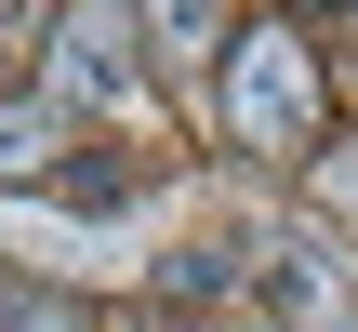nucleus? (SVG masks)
<instances>
[{
	"label": "nucleus",
	"instance_id": "1",
	"mask_svg": "<svg viewBox=\"0 0 358 332\" xmlns=\"http://www.w3.org/2000/svg\"><path fill=\"white\" fill-rule=\"evenodd\" d=\"M226 133L252 160H306L319 146V53L292 27H239L226 40Z\"/></svg>",
	"mask_w": 358,
	"mask_h": 332
},
{
	"label": "nucleus",
	"instance_id": "2",
	"mask_svg": "<svg viewBox=\"0 0 358 332\" xmlns=\"http://www.w3.org/2000/svg\"><path fill=\"white\" fill-rule=\"evenodd\" d=\"M279 266H292V279H279V306H292V319L306 332H345V253H319V240H292V253H279Z\"/></svg>",
	"mask_w": 358,
	"mask_h": 332
},
{
	"label": "nucleus",
	"instance_id": "3",
	"mask_svg": "<svg viewBox=\"0 0 358 332\" xmlns=\"http://www.w3.org/2000/svg\"><path fill=\"white\" fill-rule=\"evenodd\" d=\"M66 80L80 93H120L133 80V13H66Z\"/></svg>",
	"mask_w": 358,
	"mask_h": 332
},
{
	"label": "nucleus",
	"instance_id": "4",
	"mask_svg": "<svg viewBox=\"0 0 358 332\" xmlns=\"http://www.w3.org/2000/svg\"><path fill=\"white\" fill-rule=\"evenodd\" d=\"M0 332H93V319H80L66 293H27V306H13V319H0Z\"/></svg>",
	"mask_w": 358,
	"mask_h": 332
},
{
	"label": "nucleus",
	"instance_id": "5",
	"mask_svg": "<svg viewBox=\"0 0 358 332\" xmlns=\"http://www.w3.org/2000/svg\"><path fill=\"white\" fill-rule=\"evenodd\" d=\"M0 173H40V120H27V106L0 120Z\"/></svg>",
	"mask_w": 358,
	"mask_h": 332
},
{
	"label": "nucleus",
	"instance_id": "6",
	"mask_svg": "<svg viewBox=\"0 0 358 332\" xmlns=\"http://www.w3.org/2000/svg\"><path fill=\"white\" fill-rule=\"evenodd\" d=\"M0 319H13V293H0Z\"/></svg>",
	"mask_w": 358,
	"mask_h": 332
}]
</instances>
